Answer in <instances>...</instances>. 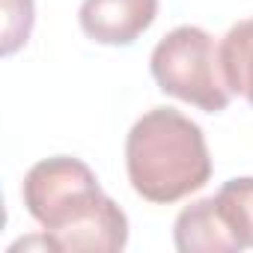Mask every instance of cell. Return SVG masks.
I'll return each instance as SVG.
<instances>
[{"label": "cell", "instance_id": "6da1fadb", "mask_svg": "<svg viewBox=\"0 0 253 253\" xmlns=\"http://www.w3.org/2000/svg\"><path fill=\"white\" fill-rule=\"evenodd\" d=\"M21 197L51 250L116 253L128 244V217L81 158L54 155L33 164Z\"/></svg>", "mask_w": 253, "mask_h": 253}, {"label": "cell", "instance_id": "7a4b0ae2", "mask_svg": "<svg viewBox=\"0 0 253 253\" xmlns=\"http://www.w3.org/2000/svg\"><path fill=\"white\" fill-rule=\"evenodd\" d=\"M125 170L143 200L158 206L179 203L211 179L206 134L176 107H152L128 131Z\"/></svg>", "mask_w": 253, "mask_h": 253}, {"label": "cell", "instance_id": "3957f363", "mask_svg": "<svg viewBox=\"0 0 253 253\" xmlns=\"http://www.w3.org/2000/svg\"><path fill=\"white\" fill-rule=\"evenodd\" d=\"M152 78L161 92L176 95L206 113L226 110L232 89L223 75L220 45L194 24L170 30L149 57Z\"/></svg>", "mask_w": 253, "mask_h": 253}, {"label": "cell", "instance_id": "277c9868", "mask_svg": "<svg viewBox=\"0 0 253 253\" xmlns=\"http://www.w3.org/2000/svg\"><path fill=\"white\" fill-rule=\"evenodd\" d=\"M158 15V0H84L78 21L98 45H131Z\"/></svg>", "mask_w": 253, "mask_h": 253}, {"label": "cell", "instance_id": "5b68a950", "mask_svg": "<svg viewBox=\"0 0 253 253\" xmlns=\"http://www.w3.org/2000/svg\"><path fill=\"white\" fill-rule=\"evenodd\" d=\"M173 241L182 253H238L244 250L229 229L217 197H203L185 206L173 223Z\"/></svg>", "mask_w": 253, "mask_h": 253}, {"label": "cell", "instance_id": "8992f818", "mask_svg": "<svg viewBox=\"0 0 253 253\" xmlns=\"http://www.w3.org/2000/svg\"><path fill=\"white\" fill-rule=\"evenodd\" d=\"M220 60L232 95H241L253 107V18H244L226 30Z\"/></svg>", "mask_w": 253, "mask_h": 253}, {"label": "cell", "instance_id": "52a82bcc", "mask_svg": "<svg viewBox=\"0 0 253 253\" xmlns=\"http://www.w3.org/2000/svg\"><path fill=\"white\" fill-rule=\"evenodd\" d=\"M217 206L241 247H253V176L223 182L217 191Z\"/></svg>", "mask_w": 253, "mask_h": 253}, {"label": "cell", "instance_id": "ba28073f", "mask_svg": "<svg viewBox=\"0 0 253 253\" xmlns=\"http://www.w3.org/2000/svg\"><path fill=\"white\" fill-rule=\"evenodd\" d=\"M33 30V0H3V57H12L27 45Z\"/></svg>", "mask_w": 253, "mask_h": 253}]
</instances>
